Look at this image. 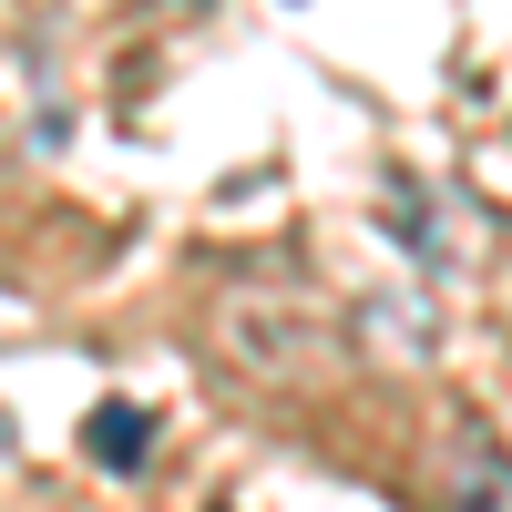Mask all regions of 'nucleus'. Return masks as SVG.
Masks as SVG:
<instances>
[{
	"mask_svg": "<svg viewBox=\"0 0 512 512\" xmlns=\"http://www.w3.org/2000/svg\"><path fill=\"white\" fill-rule=\"evenodd\" d=\"M441 512H512V451L482 420H461L451 451H441Z\"/></svg>",
	"mask_w": 512,
	"mask_h": 512,
	"instance_id": "1",
	"label": "nucleus"
},
{
	"mask_svg": "<svg viewBox=\"0 0 512 512\" xmlns=\"http://www.w3.org/2000/svg\"><path fill=\"white\" fill-rule=\"evenodd\" d=\"M82 451L103 461V472H144V451H154V420L134 400H103L93 420H82Z\"/></svg>",
	"mask_w": 512,
	"mask_h": 512,
	"instance_id": "2",
	"label": "nucleus"
}]
</instances>
